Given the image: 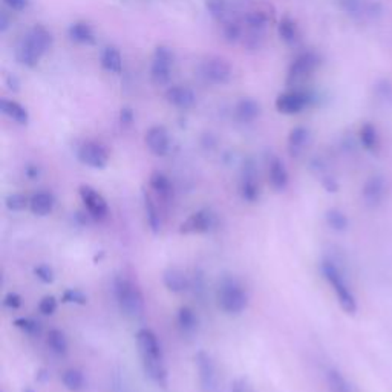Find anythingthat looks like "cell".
I'll return each mask as SVG.
<instances>
[{"instance_id": "5", "label": "cell", "mask_w": 392, "mask_h": 392, "mask_svg": "<svg viewBox=\"0 0 392 392\" xmlns=\"http://www.w3.org/2000/svg\"><path fill=\"white\" fill-rule=\"evenodd\" d=\"M195 366H196L201 392H218L219 388L218 368L214 365L210 354L205 351H199L195 356Z\"/></svg>"}, {"instance_id": "33", "label": "cell", "mask_w": 392, "mask_h": 392, "mask_svg": "<svg viewBox=\"0 0 392 392\" xmlns=\"http://www.w3.org/2000/svg\"><path fill=\"white\" fill-rule=\"evenodd\" d=\"M325 221H327L328 227H331L332 230L336 232H345L348 225H350V221H348L346 214L337 209H331L325 213Z\"/></svg>"}, {"instance_id": "9", "label": "cell", "mask_w": 392, "mask_h": 392, "mask_svg": "<svg viewBox=\"0 0 392 392\" xmlns=\"http://www.w3.org/2000/svg\"><path fill=\"white\" fill-rule=\"evenodd\" d=\"M78 195H80L81 203H83L85 205V209L94 219L101 221L108 216V213H109L108 201L97 189L83 184V186H80L78 189Z\"/></svg>"}, {"instance_id": "16", "label": "cell", "mask_w": 392, "mask_h": 392, "mask_svg": "<svg viewBox=\"0 0 392 392\" xmlns=\"http://www.w3.org/2000/svg\"><path fill=\"white\" fill-rule=\"evenodd\" d=\"M317 65H319V58L316 57V54L313 53L300 54L291 63L290 71H288V77H290V80H299L307 77L308 74H312L316 69Z\"/></svg>"}, {"instance_id": "50", "label": "cell", "mask_w": 392, "mask_h": 392, "mask_svg": "<svg viewBox=\"0 0 392 392\" xmlns=\"http://www.w3.org/2000/svg\"><path fill=\"white\" fill-rule=\"evenodd\" d=\"M26 392H34V391H31V389H26Z\"/></svg>"}, {"instance_id": "41", "label": "cell", "mask_w": 392, "mask_h": 392, "mask_svg": "<svg viewBox=\"0 0 392 392\" xmlns=\"http://www.w3.org/2000/svg\"><path fill=\"white\" fill-rule=\"evenodd\" d=\"M34 275L43 284H53L54 279H56V273H54L53 267H49L48 264L37 265V267L34 269Z\"/></svg>"}, {"instance_id": "47", "label": "cell", "mask_w": 392, "mask_h": 392, "mask_svg": "<svg viewBox=\"0 0 392 392\" xmlns=\"http://www.w3.org/2000/svg\"><path fill=\"white\" fill-rule=\"evenodd\" d=\"M120 120L123 124H130L132 121H134V112H132V109L123 108L120 112Z\"/></svg>"}, {"instance_id": "6", "label": "cell", "mask_w": 392, "mask_h": 392, "mask_svg": "<svg viewBox=\"0 0 392 392\" xmlns=\"http://www.w3.org/2000/svg\"><path fill=\"white\" fill-rule=\"evenodd\" d=\"M172 69H173L172 49L164 45L157 46L151 65V77L153 83L158 86L167 85L170 81V77H172Z\"/></svg>"}, {"instance_id": "1", "label": "cell", "mask_w": 392, "mask_h": 392, "mask_svg": "<svg viewBox=\"0 0 392 392\" xmlns=\"http://www.w3.org/2000/svg\"><path fill=\"white\" fill-rule=\"evenodd\" d=\"M135 339L144 374L157 386L164 388L167 384V366L158 336L151 328H142L138 330Z\"/></svg>"}, {"instance_id": "36", "label": "cell", "mask_w": 392, "mask_h": 392, "mask_svg": "<svg viewBox=\"0 0 392 392\" xmlns=\"http://www.w3.org/2000/svg\"><path fill=\"white\" fill-rule=\"evenodd\" d=\"M360 142L364 144L365 149L374 151L377 144H379V137H377V130L373 124H365L360 129Z\"/></svg>"}, {"instance_id": "18", "label": "cell", "mask_w": 392, "mask_h": 392, "mask_svg": "<svg viewBox=\"0 0 392 392\" xmlns=\"http://www.w3.org/2000/svg\"><path fill=\"white\" fill-rule=\"evenodd\" d=\"M269 182L276 191H284L288 187V182H290V175H288L284 161L276 157L270 161Z\"/></svg>"}, {"instance_id": "35", "label": "cell", "mask_w": 392, "mask_h": 392, "mask_svg": "<svg viewBox=\"0 0 392 392\" xmlns=\"http://www.w3.org/2000/svg\"><path fill=\"white\" fill-rule=\"evenodd\" d=\"M278 33L280 35V39L287 43H294L298 40V26H296L294 20H291L290 17H284L279 22Z\"/></svg>"}, {"instance_id": "38", "label": "cell", "mask_w": 392, "mask_h": 392, "mask_svg": "<svg viewBox=\"0 0 392 392\" xmlns=\"http://www.w3.org/2000/svg\"><path fill=\"white\" fill-rule=\"evenodd\" d=\"M5 205L11 212H22L29 207V199L22 194H12L5 199Z\"/></svg>"}, {"instance_id": "43", "label": "cell", "mask_w": 392, "mask_h": 392, "mask_svg": "<svg viewBox=\"0 0 392 392\" xmlns=\"http://www.w3.org/2000/svg\"><path fill=\"white\" fill-rule=\"evenodd\" d=\"M58 308V302L54 296H45L39 303V312L43 316H53Z\"/></svg>"}, {"instance_id": "29", "label": "cell", "mask_w": 392, "mask_h": 392, "mask_svg": "<svg viewBox=\"0 0 392 392\" xmlns=\"http://www.w3.org/2000/svg\"><path fill=\"white\" fill-rule=\"evenodd\" d=\"M62 383L69 392H81L86 388V377L77 368H69L62 373Z\"/></svg>"}, {"instance_id": "2", "label": "cell", "mask_w": 392, "mask_h": 392, "mask_svg": "<svg viewBox=\"0 0 392 392\" xmlns=\"http://www.w3.org/2000/svg\"><path fill=\"white\" fill-rule=\"evenodd\" d=\"M114 293L121 313L129 319H138L144 313V296L137 282L128 276H117Z\"/></svg>"}, {"instance_id": "23", "label": "cell", "mask_w": 392, "mask_h": 392, "mask_svg": "<svg viewBox=\"0 0 392 392\" xmlns=\"http://www.w3.org/2000/svg\"><path fill=\"white\" fill-rule=\"evenodd\" d=\"M241 196L244 198V201L247 203H256L259 199V194H261V190H259V184L256 180V173L253 169H246V173H244L242 180H241Z\"/></svg>"}, {"instance_id": "7", "label": "cell", "mask_w": 392, "mask_h": 392, "mask_svg": "<svg viewBox=\"0 0 392 392\" xmlns=\"http://www.w3.org/2000/svg\"><path fill=\"white\" fill-rule=\"evenodd\" d=\"M201 77L212 85H225L232 80L233 71L227 60L221 57H209L199 66Z\"/></svg>"}, {"instance_id": "17", "label": "cell", "mask_w": 392, "mask_h": 392, "mask_svg": "<svg viewBox=\"0 0 392 392\" xmlns=\"http://www.w3.org/2000/svg\"><path fill=\"white\" fill-rule=\"evenodd\" d=\"M384 190H386V186H384V180L382 176H371L364 186V190H361V196H364V201L366 205L369 207H377L384 196Z\"/></svg>"}, {"instance_id": "19", "label": "cell", "mask_w": 392, "mask_h": 392, "mask_svg": "<svg viewBox=\"0 0 392 392\" xmlns=\"http://www.w3.org/2000/svg\"><path fill=\"white\" fill-rule=\"evenodd\" d=\"M24 39L42 56L46 54L51 46H53V35H51L46 28H43L40 25L34 26Z\"/></svg>"}, {"instance_id": "3", "label": "cell", "mask_w": 392, "mask_h": 392, "mask_svg": "<svg viewBox=\"0 0 392 392\" xmlns=\"http://www.w3.org/2000/svg\"><path fill=\"white\" fill-rule=\"evenodd\" d=\"M322 273L323 278L327 279V282L332 288V291H334L340 308H342L346 314H356L357 299L356 296H354L350 285H348L343 273L340 271V269L331 261V259H325L322 262Z\"/></svg>"}, {"instance_id": "46", "label": "cell", "mask_w": 392, "mask_h": 392, "mask_svg": "<svg viewBox=\"0 0 392 392\" xmlns=\"http://www.w3.org/2000/svg\"><path fill=\"white\" fill-rule=\"evenodd\" d=\"M3 3L12 11H24L28 6V0H3Z\"/></svg>"}, {"instance_id": "30", "label": "cell", "mask_w": 392, "mask_h": 392, "mask_svg": "<svg viewBox=\"0 0 392 392\" xmlns=\"http://www.w3.org/2000/svg\"><path fill=\"white\" fill-rule=\"evenodd\" d=\"M42 57L43 56L37 53V51L31 45H29V43L25 39L19 43V46L16 49L17 62L20 65L26 66V68H34V66L39 65Z\"/></svg>"}, {"instance_id": "22", "label": "cell", "mask_w": 392, "mask_h": 392, "mask_svg": "<svg viewBox=\"0 0 392 392\" xmlns=\"http://www.w3.org/2000/svg\"><path fill=\"white\" fill-rule=\"evenodd\" d=\"M309 143V130L303 126H296L288 135V152L291 157H299Z\"/></svg>"}, {"instance_id": "44", "label": "cell", "mask_w": 392, "mask_h": 392, "mask_svg": "<svg viewBox=\"0 0 392 392\" xmlns=\"http://www.w3.org/2000/svg\"><path fill=\"white\" fill-rule=\"evenodd\" d=\"M232 392H256L253 384H251L247 379L239 377V379H235L232 383Z\"/></svg>"}, {"instance_id": "39", "label": "cell", "mask_w": 392, "mask_h": 392, "mask_svg": "<svg viewBox=\"0 0 392 392\" xmlns=\"http://www.w3.org/2000/svg\"><path fill=\"white\" fill-rule=\"evenodd\" d=\"M328 383H330V388L332 392H351L342 374L334 371V369H331V371L328 373Z\"/></svg>"}, {"instance_id": "20", "label": "cell", "mask_w": 392, "mask_h": 392, "mask_svg": "<svg viewBox=\"0 0 392 392\" xmlns=\"http://www.w3.org/2000/svg\"><path fill=\"white\" fill-rule=\"evenodd\" d=\"M56 205V198L49 191H37L31 198H29V210L35 216H48L53 213Z\"/></svg>"}, {"instance_id": "42", "label": "cell", "mask_w": 392, "mask_h": 392, "mask_svg": "<svg viewBox=\"0 0 392 392\" xmlns=\"http://www.w3.org/2000/svg\"><path fill=\"white\" fill-rule=\"evenodd\" d=\"M62 299L66 303H77V305H85L87 302L86 294L78 290V288H69V290H66L62 296Z\"/></svg>"}, {"instance_id": "31", "label": "cell", "mask_w": 392, "mask_h": 392, "mask_svg": "<svg viewBox=\"0 0 392 392\" xmlns=\"http://www.w3.org/2000/svg\"><path fill=\"white\" fill-rule=\"evenodd\" d=\"M205 8L213 19H216L219 22H225L228 19H232L230 5H228L227 0H205Z\"/></svg>"}, {"instance_id": "28", "label": "cell", "mask_w": 392, "mask_h": 392, "mask_svg": "<svg viewBox=\"0 0 392 392\" xmlns=\"http://www.w3.org/2000/svg\"><path fill=\"white\" fill-rule=\"evenodd\" d=\"M100 62L103 69H106L110 74H120L123 69V57L115 46H106L103 49Z\"/></svg>"}, {"instance_id": "27", "label": "cell", "mask_w": 392, "mask_h": 392, "mask_svg": "<svg viewBox=\"0 0 392 392\" xmlns=\"http://www.w3.org/2000/svg\"><path fill=\"white\" fill-rule=\"evenodd\" d=\"M46 345L51 352L56 354L58 357H65L69 352V342L68 337L65 336V332L60 330H49L46 336Z\"/></svg>"}, {"instance_id": "32", "label": "cell", "mask_w": 392, "mask_h": 392, "mask_svg": "<svg viewBox=\"0 0 392 392\" xmlns=\"http://www.w3.org/2000/svg\"><path fill=\"white\" fill-rule=\"evenodd\" d=\"M69 37L77 43H92L94 42V31L92 28L85 24V22H76L69 26Z\"/></svg>"}, {"instance_id": "10", "label": "cell", "mask_w": 392, "mask_h": 392, "mask_svg": "<svg viewBox=\"0 0 392 392\" xmlns=\"http://www.w3.org/2000/svg\"><path fill=\"white\" fill-rule=\"evenodd\" d=\"M77 157L81 164L91 169H105L109 162V152L103 144L86 142L80 146Z\"/></svg>"}, {"instance_id": "40", "label": "cell", "mask_w": 392, "mask_h": 392, "mask_svg": "<svg viewBox=\"0 0 392 392\" xmlns=\"http://www.w3.org/2000/svg\"><path fill=\"white\" fill-rule=\"evenodd\" d=\"M14 325L29 336H35L40 332V323L33 319H28V317H19V319L14 321Z\"/></svg>"}, {"instance_id": "13", "label": "cell", "mask_w": 392, "mask_h": 392, "mask_svg": "<svg viewBox=\"0 0 392 392\" xmlns=\"http://www.w3.org/2000/svg\"><path fill=\"white\" fill-rule=\"evenodd\" d=\"M308 105V95L302 92H285L276 99V109L280 114L294 115L302 112Z\"/></svg>"}, {"instance_id": "49", "label": "cell", "mask_w": 392, "mask_h": 392, "mask_svg": "<svg viewBox=\"0 0 392 392\" xmlns=\"http://www.w3.org/2000/svg\"><path fill=\"white\" fill-rule=\"evenodd\" d=\"M8 29V17H6V12H2L0 16V31L5 33Z\"/></svg>"}, {"instance_id": "11", "label": "cell", "mask_w": 392, "mask_h": 392, "mask_svg": "<svg viewBox=\"0 0 392 392\" xmlns=\"http://www.w3.org/2000/svg\"><path fill=\"white\" fill-rule=\"evenodd\" d=\"M144 142L155 157H166L170 151V137L164 126H152L146 132Z\"/></svg>"}, {"instance_id": "24", "label": "cell", "mask_w": 392, "mask_h": 392, "mask_svg": "<svg viewBox=\"0 0 392 392\" xmlns=\"http://www.w3.org/2000/svg\"><path fill=\"white\" fill-rule=\"evenodd\" d=\"M235 114L241 123H253L261 115V105L253 99H242L236 105Z\"/></svg>"}, {"instance_id": "14", "label": "cell", "mask_w": 392, "mask_h": 392, "mask_svg": "<svg viewBox=\"0 0 392 392\" xmlns=\"http://www.w3.org/2000/svg\"><path fill=\"white\" fill-rule=\"evenodd\" d=\"M162 284H164L167 291L173 294H181L189 290L190 280L189 276L186 275V271L172 265V267H167L164 271H162Z\"/></svg>"}, {"instance_id": "37", "label": "cell", "mask_w": 392, "mask_h": 392, "mask_svg": "<svg viewBox=\"0 0 392 392\" xmlns=\"http://www.w3.org/2000/svg\"><path fill=\"white\" fill-rule=\"evenodd\" d=\"M223 35L227 42H238L242 35V28L235 19H228L223 22Z\"/></svg>"}, {"instance_id": "34", "label": "cell", "mask_w": 392, "mask_h": 392, "mask_svg": "<svg viewBox=\"0 0 392 392\" xmlns=\"http://www.w3.org/2000/svg\"><path fill=\"white\" fill-rule=\"evenodd\" d=\"M267 22H269L267 14L262 11H251V12H247L246 17H244V24L247 25L248 31L264 33L265 26H267Z\"/></svg>"}, {"instance_id": "15", "label": "cell", "mask_w": 392, "mask_h": 392, "mask_svg": "<svg viewBox=\"0 0 392 392\" xmlns=\"http://www.w3.org/2000/svg\"><path fill=\"white\" fill-rule=\"evenodd\" d=\"M166 99L170 103V105L178 108V109H190L195 106L196 103V95L195 92L190 90L187 86L182 85H176V86H170L169 90L166 91Z\"/></svg>"}, {"instance_id": "8", "label": "cell", "mask_w": 392, "mask_h": 392, "mask_svg": "<svg viewBox=\"0 0 392 392\" xmlns=\"http://www.w3.org/2000/svg\"><path fill=\"white\" fill-rule=\"evenodd\" d=\"M216 225V214L212 209H199L184 221L180 227L181 235H203L209 233Z\"/></svg>"}, {"instance_id": "21", "label": "cell", "mask_w": 392, "mask_h": 392, "mask_svg": "<svg viewBox=\"0 0 392 392\" xmlns=\"http://www.w3.org/2000/svg\"><path fill=\"white\" fill-rule=\"evenodd\" d=\"M149 190L155 196H158L162 203H166L172 196V182H170L169 176L162 172H153L149 180Z\"/></svg>"}, {"instance_id": "12", "label": "cell", "mask_w": 392, "mask_h": 392, "mask_svg": "<svg viewBox=\"0 0 392 392\" xmlns=\"http://www.w3.org/2000/svg\"><path fill=\"white\" fill-rule=\"evenodd\" d=\"M166 203H162L158 196H155L152 191H146L144 194V212H146V219L147 224L152 233H160L162 227V218H164V212H162V205Z\"/></svg>"}, {"instance_id": "26", "label": "cell", "mask_w": 392, "mask_h": 392, "mask_svg": "<svg viewBox=\"0 0 392 392\" xmlns=\"http://www.w3.org/2000/svg\"><path fill=\"white\" fill-rule=\"evenodd\" d=\"M176 323H178V328L181 330L182 334H194L199 325L198 314L195 313L194 308L181 307L178 309V314H176Z\"/></svg>"}, {"instance_id": "25", "label": "cell", "mask_w": 392, "mask_h": 392, "mask_svg": "<svg viewBox=\"0 0 392 392\" xmlns=\"http://www.w3.org/2000/svg\"><path fill=\"white\" fill-rule=\"evenodd\" d=\"M0 110H2V114L11 118V120L16 121L17 124H28L29 121L28 110L22 106L20 103L14 100H8V99L0 100Z\"/></svg>"}, {"instance_id": "4", "label": "cell", "mask_w": 392, "mask_h": 392, "mask_svg": "<svg viewBox=\"0 0 392 392\" xmlns=\"http://www.w3.org/2000/svg\"><path fill=\"white\" fill-rule=\"evenodd\" d=\"M216 302L224 313L241 314L248 307V294L238 279L224 278L218 287Z\"/></svg>"}, {"instance_id": "48", "label": "cell", "mask_w": 392, "mask_h": 392, "mask_svg": "<svg viewBox=\"0 0 392 392\" xmlns=\"http://www.w3.org/2000/svg\"><path fill=\"white\" fill-rule=\"evenodd\" d=\"M6 85H8L10 90H14V91H19V80L16 77H6Z\"/></svg>"}, {"instance_id": "45", "label": "cell", "mask_w": 392, "mask_h": 392, "mask_svg": "<svg viewBox=\"0 0 392 392\" xmlns=\"http://www.w3.org/2000/svg\"><path fill=\"white\" fill-rule=\"evenodd\" d=\"M3 305L6 308H11V309H17L22 307V298L17 293H8L5 296L3 299Z\"/></svg>"}]
</instances>
